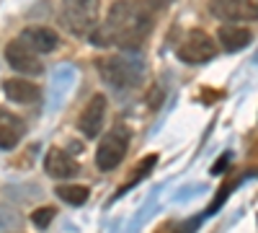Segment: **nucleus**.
I'll list each match as a JSON object with an SVG mask.
<instances>
[{
	"label": "nucleus",
	"mask_w": 258,
	"mask_h": 233,
	"mask_svg": "<svg viewBox=\"0 0 258 233\" xmlns=\"http://www.w3.org/2000/svg\"><path fill=\"white\" fill-rule=\"evenodd\" d=\"M3 94L11 101H16V104H34V101L41 99V91H39L36 83L24 80V78H8V80H3Z\"/></svg>",
	"instance_id": "obj_11"
},
{
	"label": "nucleus",
	"mask_w": 258,
	"mask_h": 233,
	"mask_svg": "<svg viewBox=\"0 0 258 233\" xmlns=\"http://www.w3.org/2000/svg\"><path fill=\"white\" fill-rule=\"evenodd\" d=\"M57 197L62 202H68V205H85V200H88V187H83V184H59L57 187Z\"/></svg>",
	"instance_id": "obj_14"
},
{
	"label": "nucleus",
	"mask_w": 258,
	"mask_h": 233,
	"mask_svg": "<svg viewBox=\"0 0 258 233\" xmlns=\"http://www.w3.org/2000/svg\"><path fill=\"white\" fill-rule=\"evenodd\" d=\"M18 39L26 41V44H29L36 55H47V52L57 50V44H59L57 34H54L52 29H47V26H29V29L21 31Z\"/></svg>",
	"instance_id": "obj_9"
},
{
	"label": "nucleus",
	"mask_w": 258,
	"mask_h": 233,
	"mask_svg": "<svg viewBox=\"0 0 258 233\" xmlns=\"http://www.w3.org/2000/svg\"><path fill=\"white\" fill-rule=\"evenodd\" d=\"M225 163H227V156H225V158H222V161H220L217 166H214V168H212V171H214V174H217V171H222V168H225Z\"/></svg>",
	"instance_id": "obj_17"
},
{
	"label": "nucleus",
	"mask_w": 258,
	"mask_h": 233,
	"mask_svg": "<svg viewBox=\"0 0 258 233\" xmlns=\"http://www.w3.org/2000/svg\"><path fill=\"white\" fill-rule=\"evenodd\" d=\"M209 11L220 18L258 21V0H214Z\"/></svg>",
	"instance_id": "obj_8"
},
{
	"label": "nucleus",
	"mask_w": 258,
	"mask_h": 233,
	"mask_svg": "<svg viewBox=\"0 0 258 233\" xmlns=\"http://www.w3.org/2000/svg\"><path fill=\"white\" fill-rule=\"evenodd\" d=\"M253 41V34L250 29L245 26H238V24H227L220 29V44L227 50V52H238V50H245Z\"/></svg>",
	"instance_id": "obj_13"
},
{
	"label": "nucleus",
	"mask_w": 258,
	"mask_h": 233,
	"mask_svg": "<svg viewBox=\"0 0 258 233\" xmlns=\"http://www.w3.org/2000/svg\"><path fill=\"white\" fill-rule=\"evenodd\" d=\"M26 127H24V119L11 114L8 109H0V148H16L18 140L24 137Z\"/></svg>",
	"instance_id": "obj_12"
},
{
	"label": "nucleus",
	"mask_w": 258,
	"mask_h": 233,
	"mask_svg": "<svg viewBox=\"0 0 258 233\" xmlns=\"http://www.w3.org/2000/svg\"><path fill=\"white\" fill-rule=\"evenodd\" d=\"M101 78L114 88H132L142 80V65L124 57H101L96 62Z\"/></svg>",
	"instance_id": "obj_3"
},
{
	"label": "nucleus",
	"mask_w": 258,
	"mask_h": 233,
	"mask_svg": "<svg viewBox=\"0 0 258 233\" xmlns=\"http://www.w3.org/2000/svg\"><path fill=\"white\" fill-rule=\"evenodd\" d=\"M217 55V41H214L207 31L197 29L186 36V41L178 47V57L188 65H197V62H207Z\"/></svg>",
	"instance_id": "obj_5"
},
{
	"label": "nucleus",
	"mask_w": 258,
	"mask_h": 233,
	"mask_svg": "<svg viewBox=\"0 0 258 233\" xmlns=\"http://www.w3.org/2000/svg\"><path fill=\"white\" fill-rule=\"evenodd\" d=\"M129 148V130L124 124H116L109 135H103V140L98 143L96 151V166L101 171H114V168L124 161Z\"/></svg>",
	"instance_id": "obj_4"
},
{
	"label": "nucleus",
	"mask_w": 258,
	"mask_h": 233,
	"mask_svg": "<svg viewBox=\"0 0 258 233\" xmlns=\"http://www.w3.org/2000/svg\"><path fill=\"white\" fill-rule=\"evenodd\" d=\"M52 218H54V207H39V210H34V213H31L34 225L41 228V230H44V228L52 223Z\"/></svg>",
	"instance_id": "obj_15"
},
{
	"label": "nucleus",
	"mask_w": 258,
	"mask_h": 233,
	"mask_svg": "<svg viewBox=\"0 0 258 233\" xmlns=\"http://www.w3.org/2000/svg\"><path fill=\"white\" fill-rule=\"evenodd\" d=\"M98 0H62V24L78 36H91L98 29Z\"/></svg>",
	"instance_id": "obj_2"
},
{
	"label": "nucleus",
	"mask_w": 258,
	"mask_h": 233,
	"mask_svg": "<svg viewBox=\"0 0 258 233\" xmlns=\"http://www.w3.org/2000/svg\"><path fill=\"white\" fill-rule=\"evenodd\" d=\"M153 29V8L147 0H116L109 8L103 24L91 34L93 44H116L124 50H137L145 44V39Z\"/></svg>",
	"instance_id": "obj_1"
},
{
	"label": "nucleus",
	"mask_w": 258,
	"mask_h": 233,
	"mask_svg": "<svg viewBox=\"0 0 258 233\" xmlns=\"http://www.w3.org/2000/svg\"><path fill=\"white\" fill-rule=\"evenodd\" d=\"M44 171L52 176V179H73L78 174V163L64 153L59 148H52L44 158Z\"/></svg>",
	"instance_id": "obj_10"
},
{
	"label": "nucleus",
	"mask_w": 258,
	"mask_h": 233,
	"mask_svg": "<svg viewBox=\"0 0 258 233\" xmlns=\"http://www.w3.org/2000/svg\"><path fill=\"white\" fill-rule=\"evenodd\" d=\"M103 117H106V96L103 94H93L85 104V109L78 117V127L85 137H96L103 127Z\"/></svg>",
	"instance_id": "obj_7"
},
{
	"label": "nucleus",
	"mask_w": 258,
	"mask_h": 233,
	"mask_svg": "<svg viewBox=\"0 0 258 233\" xmlns=\"http://www.w3.org/2000/svg\"><path fill=\"white\" fill-rule=\"evenodd\" d=\"M6 62L13 70L26 73V75H39L41 70H44L39 55L26 44V41H21V39H13V41L6 44Z\"/></svg>",
	"instance_id": "obj_6"
},
{
	"label": "nucleus",
	"mask_w": 258,
	"mask_h": 233,
	"mask_svg": "<svg viewBox=\"0 0 258 233\" xmlns=\"http://www.w3.org/2000/svg\"><path fill=\"white\" fill-rule=\"evenodd\" d=\"M155 163H158V156H147V158H145V161L140 163V168H137V171L132 174V179L126 181V187H132V184H137V181H140L142 176H147V174H150V168H153Z\"/></svg>",
	"instance_id": "obj_16"
}]
</instances>
